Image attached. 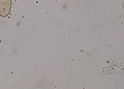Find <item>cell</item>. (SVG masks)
I'll use <instances>...</instances> for the list:
<instances>
[{
	"label": "cell",
	"instance_id": "1",
	"mask_svg": "<svg viewBox=\"0 0 124 89\" xmlns=\"http://www.w3.org/2000/svg\"><path fill=\"white\" fill-rule=\"evenodd\" d=\"M11 7V0H0V15L3 17L8 15Z\"/></svg>",
	"mask_w": 124,
	"mask_h": 89
}]
</instances>
